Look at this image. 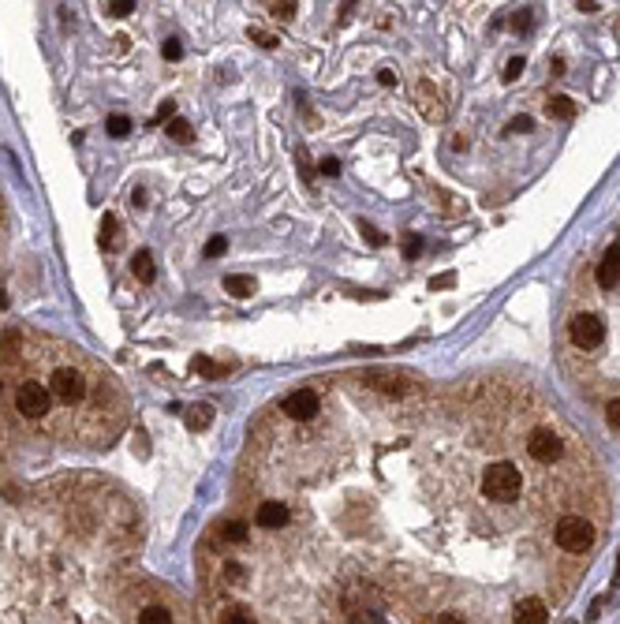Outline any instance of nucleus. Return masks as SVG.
I'll list each match as a JSON object with an SVG mask.
<instances>
[{"label":"nucleus","mask_w":620,"mask_h":624,"mask_svg":"<svg viewBox=\"0 0 620 624\" xmlns=\"http://www.w3.org/2000/svg\"><path fill=\"white\" fill-rule=\"evenodd\" d=\"M161 53H164V60H180V56H183V45L176 42V38H169V42L161 45Z\"/></svg>","instance_id":"28"},{"label":"nucleus","mask_w":620,"mask_h":624,"mask_svg":"<svg viewBox=\"0 0 620 624\" xmlns=\"http://www.w3.org/2000/svg\"><path fill=\"white\" fill-rule=\"evenodd\" d=\"M550 116H557V120H571V116H576V101L564 98V94H557V98H550Z\"/></svg>","instance_id":"15"},{"label":"nucleus","mask_w":620,"mask_h":624,"mask_svg":"<svg viewBox=\"0 0 620 624\" xmlns=\"http://www.w3.org/2000/svg\"><path fill=\"white\" fill-rule=\"evenodd\" d=\"M105 127H109V135H112V139H124V135H131V120H127L124 113L109 116V124H105Z\"/></svg>","instance_id":"20"},{"label":"nucleus","mask_w":620,"mask_h":624,"mask_svg":"<svg viewBox=\"0 0 620 624\" xmlns=\"http://www.w3.org/2000/svg\"><path fill=\"white\" fill-rule=\"evenodd\" d=\"M135 620L138 624H169L172 620V609L169 606H142Z\"/></svg>","instance_id":"14"},{"label":"nucleus","mask_w":620,"mask_h":624,"mask_svg":"<svg viewBox=\"0 0 620 624\" xmlns=\"http://www.w3.org/2000/svg\"><path fill=\"white\" fill-rule=\"evenodd\" d=\"M605 423H609L613 430H620V400H609V404H605Z\"/></svg>","instance_id":"27"},{"label":"nucleus","mask_w":620,"mask_h":624,"mask_svg":"<svg viewBox=\"0 0 620 624\" xmlns=\"http://www.w3.org/2000/svg\"><path fill=\"white\" fill-rule=\"evenodd\" d=\"M247 535H250V531H247V523H243V520H232V523H224V527H221V538H224V542H235V546L247 542Z\"/></svg>","instance_id":"17"},{"label":"nucleus","mask_w":620,"mask_h":624,"mask_svg":"<svg viewBox=\"0 0 620 624\" xmlns=\"http://www.w3.org/2000/svg\"><path fill=\"white\" fill-rule=\"evenodd\" d=\"M527 456H531L534 464H545V467H550V464H557L560 456H564V441H560L553 430L542 426V430H534V434L527 438Z\"/></svg>","instance_id":"5"},{"label":"nucleus","mask_w":620,"mask_h":624,"mask_svg":"<svg viewBox=\"0 0 620 624\" xmlns=\"http://www.w3.org/2000/svg\"><path fill=\"white\" fill-rule=\"evenodd\" d=\"M254 523L266 527V531H277V527L288 523V509H284L280 501H261L258 512H254Z\"/></svg>","instance_id":"8"},{"label":"nucleus","mask_w":620,"mask_h":624,"mask_svg":"<svg viewBox=\"0 0 620 624\" xmlns=\"http://www.w3.org/2000/svg\"><path fill=\"white\" fill-rule=\"evenodd\" d=\"M403 255H408V258H419V255H422V236H419V232H408V236H403Z\"/></svg>","instance_id":"23"},{"label":"nucleus","mask_w":620,"mask_h":624,"mask_svg":"<svg viewBox=\"0 0 620 624\" xmlns=\"http://www.w3.org/2000/svg\"><path fill=\"white\" fill-rule=\"evenodd\" d=\"M363 232H366V239H370V243H374V247H381V243H385V236H381V232H374V228H370V224H363Z\"/></svg>","instance_id":"36"},{"label":"nucleus","mask_w":620,"mask_h":624,"mask_svg":"<svg viewBox=\"0 0 620 624\" xmlns=\"http://www.w3.org/2000/svg\"><path fill=\"white\" fill-rule=\"evenodd\" d=\"M0 397H4V381H0Z\"/></svg>","instance_id":"41"},{"label":"nucleus","mask_w":620,"mask_h":624,"mask_svg":"<svg viewBox=\"0 0 620 624\" xmlns=\"http://www.w3.org/2000/svg\"><path fill=\"white\" fill-rule=\"evenodd\" d=\"M224 250H228V239H224V236H209V243H206L202 255H206V258H221Z\"/></svg>","instance_id":"24"},{"label":"nucleus","mask_w":620,"mask_h":624,"mask_svg":"<svg viewBox=\"0 0 620 624\" xmlns=\"http://www.w3.org/2000/svg\"><path fill=\"white\" fill-rule=\"evenodd\" d=\"M579 8L583 11H594V0H579Z\"/></svg>","instance_id":"40"},{"label":"nucleus","mask_w":620,"mask_h":624,"mask_svg":"<svg viewBox=\"0 0 620 624\" xmlns=\"http://www.w3.org/2000/svg\"><path fill=\"white\" fill-rule=\"evenodd\" d=\"M377 82H381V87H396V75H392L389 68H381L377 71Z\"/></svg>","instance_id":"35"},{"label":"nucleus","mask_w":620,"mask_h":624,"mask_svg":"<svg viewBox=\"0 0 620 624\" xmlns=\"http://www.w3.org/2000/svg\"><path fill=\"white\" fill-rule=\"evenodd\" d=\"M224 575H228L232 583H243L247 580V572H243V565H235V561H228V565H224Z\"/></svg>","instance_id":"30"},{"label":"nucleus","mask_w":620,"mask_h":624,"mask_svg":"<svg viewBox=\"0 0 620 624\" xmlns=\"http://www.w3.org/2000/svg\"><path fill=\"white\" fill-rule=\"evenodd\" d=\"M224 288H228V295H235V299H250L258 281L254 277H224Z\"/></svg>","instance_id":"13"},{"label":"nucleus","mask_w":620,"mask_h":624,"mask_svg":"<svg viewBox=\"0 0 620 624\" xmlns=\"http://www.w3.org/2000/svg\"><path fill=\"white\" fill-rule=\"evenodd\" d=\"M190 370H195V374H202V378H221V367L213 363V359H206V355H195V359H190Z\"/></svg>","instance_id":"18"},{"label":"nucleus","mask_w":620,"mask_h":624,"mask_svg":"<svg viewBox=\"0 0 620 624\" xmlns=\"http://www.w3.org/2000/svg\"><path fill=\"white\" fill-rule=\"evenodd\" d=\"M266 8H269L280 23H284V19H295V0H266Z\"/></svg>","instance_id":"19"},{"label":"nucleus","mask_w":620,"mask_h":624,"mask_svg":"<svg viewBox=\"0 0 620 624\" xmlns=\"http://www.w3.org/2000/svg\"><path fill=\"white\" fill-rule=\"evenodd\" d=\"M131 269H135V277H138L142 284H153V281H157V262H153L150 250H138V255L131 258Z\"/></svg>","instance_id":"11"},{"label":"nucleus","mask_w":620,"mask_h":624,"mask_svg":"<svg viewBox=\"0 0 620 624\" xmlns=\"http://www.w3.org/2000/svg\"><path fill=\"white\" fill-rule=\"evenodd\" d=\"M321 176H340V161L337 158H325V161H321Z\"/></svg>","instance_id":"34"},{"label":"nucleus","mask_w":620,"mask_h":624,"mask_svg":"<svg viewBox=\"0 0 620 624\" xmlns=\"http://www.w3.org/2000/svg\"><path fill=\"white\" fill-rule=\"evenodd\" d=\"M217 620H224V624H250V620H254V613H250L247 606H224Z\"/></svg>","instance_id":"16"},{"label":"nucleus","mask_w":620,"mask_h":624,"mask_svg":"<svg viewBox=\"0 0 620 624\" xmlns=\"http://www.w3.org/2000/svg\"><path fill=\"white\" fill-rule=\"evenodd\" d=\"M318 393L314 389H295V393H288L284 397V404H280V412L288 415V419H295V423H310V419L318 415Z\"/></svg>","instance_id":"6"},{"label":"nucleus","mask_w":620,"mask_h":624,"mask_svg":"<svg viewBox=\"0 0 620 624\" xmlns=\"http://www.w3.org/2000/svg\"><path fill=\"white\" fill-rule=\"evenodd\" d=\"M415 101H419V109H422L426 120H441V116H445V101L437 98V90L430 87V82H419V87H415Z\"/></svg>","instance_id":"9"},{"label":"nucleus","mask_w":620,"mask_h":624,"mask_svg":"<svg viewBox=\"0 0 620 624\" xmlns=\"http://www.w3.org/2000/svg\"><path fill=\"white\" fill-rule=\"evenodd\" d=\"M452 281H456L452 273H441V277H434V281H430V288H448Z\"/></svg>","instance_id":"37"},{"label":"nucleus","mask_w":620,"mask_h":624,"mask_svg":"<svg viewBox=\"0 0 620 624\" xmlns=\"http://www.w3.org/2000/svg\"><path fill=\"white\" fill-rule=\"evenodd\" d=\"M553 542L564 549V554H587L594 546V523L583 520V516H564L553 527Z\"/></svg>","instance_id":"3"},{"label":"nucleus","mask_w":620,"mask_h":624,"mask_svg":"<svg viewBox=\"0 0 620 624\" xmlns=\"http://www.w3.org/2000/svg\"><path fill=\"white\" fill-rule=\"evenodd\" d=\"M183 423H187V430H206L213 423V404H195L183 415Z\"/></svg>","instance_id":"12"},{"label":"nucleus","mask_w":620,"mask_h":624,"mask_svg":"<svg viewBox=\"0 0 620 624\" xmlns=\"http://www.w3.org/2000/svg\"><path fill=\"white\" fill-rule=\"evenodd\" d=\"M523 68H527V60H523V56H512L508 64H505V82H516V79L523 75Z\"/></svg>","instance_id":"25"},{"label":"nucleus","mask_w":620,"mask_h":624,"mask_svg":"<svg viewBox=\"0 0 620 624\" xmlns=\"http://www.w3.org/2000/svg\"><path fill=\"white\" fill-rule=\"evenodd\" d=\"M598 288H613L616 281H620V247H609L605 250V258L598 262Z\"/></svg>","instance_id":"10"},{"label":"nucleus","mask_w":620,"mask_h":624,"mask_svg":"<svg viewBox=\"0 0 620 624\" xmlns=\"http://www.w3.org/2000/svg\"><path fill=\"white\" fill-rule=\"evenodd\" d=\"M187 135H190V124H187V120H180V116H172V120H169V139L187 142Z\"/></svg>","instance_id":"22"},{"label":"nucleus","mask_w":620,"mask_h":624,"mask_svg":"<svg viewBox=\"0 0 620 624\" xmlns=\"http://www.w3.org/2000/svg\"><path fill=\"white\" fill-rule=\"evenodd\" d=\"M512 30H531V11H519V15H512Z\"/></svg>","instance_id":"31"},{"label":"nucleus","mask_w":620,"mask_h":624,"mask_svg":"<svg viewBox=\"0 0 620 624\" xmlns=\"http://www.w3.org/2000/svg\"><path fill=\"white\" fill-rule=\"evenodd\" d=\"M109 11H112L116 19H124V15H131V11H135V4H131V0H112Z\"/></svg>","instance_id":"29"},{"label":"nucleus","mask_w":620,"mask_h":624,"mask_svg":"<svg viewBox=\"0 0 620 624\" xmlns=\"http://www.w3.org/2000/svg\"><path fill=\"white\" fill-rule=\"evenodd\" d=\"M247 34H250V42H258V45H261V49H277V38H273V34L258 30V27H250Z\"/></svg>","instance_id":"26"},{"label":"nucleus","mask_w":620,"mask_h":624,"mask_svg":"<svg viewBox=\"0 0 620 624\" xmlns=\"http://www.w3.org/2000/svg\"><path fill=\"white\" fill-rule=\"evenodd\" d=\"M512 620L516 624H545L550 620V606L542 598H519L516 609H512Z\"/></svg>","instance_id":"7"},{"label":"nucleus","mask_w":620,"mask_h":624,"mask_svg":"<svg viewBox=\"0 0 620 624\" xmlns=\"http://www.w3.org/2000/svg\"><path fill=\"white\" fill-rule=\"evenodd\" d=\"M568 337L576 348H583V352H594V348H602V340H605V326H602L598 314H576L571 326H568Z\"/></svg>","instance_id":"4"},{"label":"nucleus","mask_w":620,"mask_h":624,"mask_svg":"<svg viewBox=\"0 0 620 624\" xmlns=\"http://www.w3.org/2000/svg\"><path fill=\"white\" fill-rule=\"evenodd\" d=\"M112 243H116V217L105 213L101 217V247H112Z\"/></svg>","instance_id":"21"},{"label":"nucleus","mask_w":620,"mask_h":624,"mask_svg":"<svg viewBox=\"0 0 620 624\" xmlns=\"http://www.w3.org/2000/svg\"><path fill=\"white\" fill-rule=\"evenodd\" d=\"M613 587H620V554H616V575H613Z\"/></svg>","instance_id":"39"},{"label":"nucleus","mask_w":620,"mask_h":624,"mask_svg":"<svg viewBox=\"0 0 620 624\" xmlns=\"http://www.w3.org/2000/svg\"><path fill=\"white\" fill-rule=\"evenodd\" d=\"M519 490H523V478H519V471H516L512 464L497 460V464L486 467V475H482V494L490 497V501H497V505H508V501L519 497Z\"/></svg>","instance_id":"2"},{"label":"nucleus","mask_w":620,"mask_h":624,"mask_svg":"<svg viewBox=\"0 0 620 624\" xmlns=\"http://www.w3.org/2000/svg\"><path fill=\"white\" fill-rule=\"evenodd\" d=\"M176 116V101H161V109L157 116H153V124H161V120H172Z\"/></svg>","instance_id":"32"},{"label":"nucleus","mask_w":620,"mask_h":624,"mask_svg":"<svg viewBox=\"0 0 620 624\" xmlns=\"http://www.w3.org/2000/svg\"><path fill=\"white\" fill-rule=\"evenodd\" d=\"M437 624H456V620H463L460 613H441V617H434Z\"/></svg>","instance_id":"38"},{"label":"nucleus","mask_w":620,"mask_h":624,"mask_svg":"<svg viewBox=\"0 0 620 624\" xmlns=\"http://www.w3.org/2000/svg\"><path fill=\"white\" fill-rule=\"evenodd\" d=\"M508 131H534V120H531V116H516V120L508 124Z\"/></svg>","instance_id":"33"},{"label":"nucleus","mask_w":620,"mask_h":624,"mask_svg":"<svg viewBox=\"0 0 620 624\" xmlns=\"http://www.w3.org/2000/svg\"><path fill=\"white\" fill-rule=\"evenodd\" d=\"M15 412L27 419V423H53L56 415V404H53V393L41 378H22L15 386Z\"/></svg>","instance_id":"1"}]
</instances>
